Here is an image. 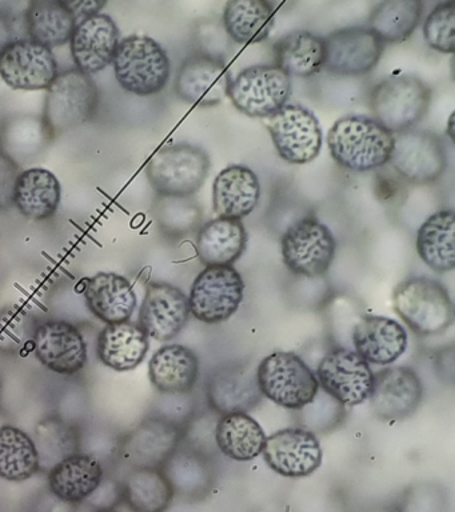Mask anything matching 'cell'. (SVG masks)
Instances as JSON below:
<instances>
[{"label":"cell","mask_w":455,"mask_h":512,"mask_svg":"<svg viewBox=\"0 0 455 512\" xmlns=\"http://www.w3.org/2000/svg\"><path fill=\"white\" fill-rule=\"evenodd\" d=\"M267 466L285 478H305L322 464L321 443L306 428H285L267 436L263 447Z\"/></svg>","instance_id":"2e32d148"},{"label":"cell","mask_w":455,"mask_h":512,"mask_svg":"<svg viewBox=\"0 0 455 512\" xmlns=\"http://www.w3.org/2000/svg\"><path fill=\"white\" fill-rule=\"evenodd\" d=\"M209 154L193 144L179 143L155 152L146 166L147 179L159 196L189 198L209 175Z\"/></svg>","instance_id":"8992f818"},{"label":"cell","mask_w":455,"mask_h":512,"mask_svg":"<svg viewBox=\"0 0 455 512\" xmlns=\"http://www.w3.org/2000/svg\"><path fill=\"white\" fill-rule=\"evenodd\" d=\"M21 174L18 164L5 151L0 150V210L14 204L15 184Z\"/></svg>","instance_id":"b9f144b4"},{"label":"cell","mask_w":455,"mask_h":512,"mask_svg":"<svg viewBox=\"0 0 455 512\" xmlns=\"http://www.w3.org/2000/svg\"><path fill=\"white\" fill-rule=\"evenodd\" d=\"M370 406L381 420H402L413 415L423 399V384L409 367H390L374 374Z\"/></svg>","instance_id":"ffe728a7"},{"label":"cell","mask_w":455,"mask_h":512,"mask_svg":"<svg viewBox=\"0 0 455 512\" xmlns=\"http://www.w3.org/2000/svg\"><path fill=\"white\" fill-rule=\"evenodd\" d=\"M325 39V67L338 76H363L373 71L385 50V43L369 27H346Z\"/></svg>","instance_id":"9a60e30c"},{"label":"cell","mask_w":455,"mask_h":512,"mask_svg":"<svg viewBox=\"0 0 455 512\" xmlns=\"http://www.w3.org/2000/svg\"><path fill=\"white\" fill-rule=\"evenodd\" d=\"M319 386L343 406L354 407L366 402L373 391L374 372L357 352L337 348L319 363Z\"/></svg>","instance_id":"4fadbf2b"},{"label":"cell","mask_w":455,"mask_h":512,"mask_svg":"<svg viewBox=\"0 0 455 512\" xmlns=\"http://www.w3.org/2000/svg\"><path fill=\"white\" fill-rule=\"evenodd\" d=\"M446 144L429 130H407L394 135L390 162L393 170L411 184H431L441 179L447 168Z\"/></svg>","instance_id":"8fae6325"},{"label":"cell","mask_w":455,"mask_h":512,"mask_svg":"<svg viewBox=\"0 0 455 512\" xmlns=\"http://www.w3.org/2000/svg\"><path fill=\"white\" fill-rule=\"evenodd\" d=\"M257 376H251L250 372L241 370L226 372L219 376L211 388V402L219 411L245 412L254 407L259 400Z\"/></svg>","instance_id":"f35d334b"},{"label":"cell","mask_w":455,"mask_h":512,"mask_svg":"<svg viewBox=\"0 0 455 512\" xmlns=\"http://www.w3.org/2000/svg\"><path fill=\"white\" fill-rule=\"evenodd\" d=\"M91 512H115V511H102V510H93Z\"/></svg>","instance_id":"bcb514c9"},{"label":"cell","mask_w":455,"mask_h":512,"mask_svg":"<svg viewBox=\"0 0 455 512\" xmlns=\"http://www.w3.org/2000/svg\"><path fill=\"white\" fill-rule=\"evenodd\" d=\"M247 240L249 238L242 220H210L198 231V258L206 267L233 266L245 254Z\"/></svg>","instance_id":"f1b7e54d"},{"label":"cell","mask_w":455,"mask_h":512,"mask_svg":"<svg viewBox=\"0 0 455 512\" xmlns=\"http://www.w3.org/2000/svg\"><path fill=\"white\" fill-rule=\"evenodd\" d=\"M103 467L95 456L74 454L51 468L50 492L67 504L77 506L86 502L103 482Z\"/></svg>","instance_id":"d4e9b609"},{"label":"cell","mask_w":455,"mask_h":512,"mask_svg":"<svg viewBox=\"0 0 455 512\" xmlns=\"http://www.w3.org/2000/svg\"><path fill=\"white\" fill-rule=\"evenodd\" d=\"M293 82L275 64L245 68L231 79L227 98L249 118H270L289 102Z\"/></svg>","instance_id":"ba28073f"},{"label":"cell","mask_w":455,"mask_h":512,"mask_svg":"<svg viewBox=\"0 0 455 512\" xmlns=\"http://www.w3.org/2000/svg\"><path fill=\"white\" fill-rule=\"evenodd\" d=\"M189 298L169 283H151L139 310V326L151 339L169 342L190 318Z\"/></svg>","instance_id":"d6986e66"},{"label":"cell","mask_w":455,"mask_h":512,"mask_svg":"<svg viewBox=\"0 0 455 512\" xmlns=\"http://www.w3.org/2000/svg\"><path fill=\"white\" fill-rule=\"evenodd\" d=\"M99 108V90L93 78L78 68L58 74L47 88L43 128L58 138L90 122Z\"/></svg>","instance_id":"7a4b0ae2"},{"label":"cell","mask_w":455,"mask_h":512,"mask_svg":"<svg viewBox=\"0 0 455 512\" xmlns=\"http://www.w3.org/2000/svg\"><path fill=\"white\" fill-rule=\"evenodd\" d=\"M157 219L159 226L166 234L185 236L201 223L202 210L193 196L189 198L159 196Z\"/></svg>","instance_id":"ab89813d"},{"label":"cell","mask_w":455,"mask_h":512,"mask_svg":"<svg viewBox=\"0 0 455 512\" xmlns=\"http://www.w3.org/2000/svg\"><path fill=\"white\" fill-rule=\"evenodd\" d=\"M151 383L162 394H189L199 378V359L181 344L159 348L149 364Z\"/></svg>","instance_id":"4316f807"},{"label":"cell","mask_w":455,"mask_h":512,"mask_svg":"<svg viewBox=\"0 0 455 512\" xmlns=\"http://www.w3.org/2000/svg\"><path fill=\"white\" fill-rule=\"evenodd\" d=\"M41 468L37 443L21 428L0 427V478L7 482H25Z\"/></svg>","instance_id":"8d00e7d4"},{"label":"cell","mask_w":455,"mask_h":512,"mask_svg":"<svg viewBox=\"0 0 455 512\" xmlns=\"http://www.w3.org/2000/svg\"><path fill=\"white\" fill-rule=\"evenodd\" d=\"M453 120H454V112H453V114L450 115L449 124H447V135H449V138H450L451 142H454Z\"/></svg>","instance_id":"f6af8a7d"},{"label":"cell","mask_w":455,"mask_h":512,"mask_svg":"<svg viewBox=\"0 0 455 512\" xmlns=\"http://www.w3.org/2000/svg\"><path fill=\"white\" fill-rule=\"evenodd\" d=\"M14 26L10 16L0 12V54L11 42L15 40Z\"/></svg>","instance_id":"ee69618b"},{"label":"cell","mask_w":455,"mask_h":512,"mask_svg":"<svg viewBox=\"0 0 455 512\" xmlns=\"http://www.w3.org/2000/svg\"><path fill=\"white\" fill-rule=\"evenodd\" d=\"M66 4L73 11L77 23L98 15L99 11L106 6V2H99V0H73V2H66Z\"/></svg>","instance_id":"7bdbcfd3"},{"label":"cell","mask_w":455,"mask_h":512,"mask_svg":"<svg viewBox=\"0 0 455 512\" xmlns=\"http://www.w3.org/2000/svg\"><path fill=\"white\" fill-rule=\"evenodd\" d=\"M222 22L233 42L257 44L273 31L275 10L267 0H230L223 10Z\"/></svg>","instance_id":"1f68e13d"},{"label":"cell","mask_w":455,"mask_h":512,"mask_svg":"<svg viewBox=\"0 0 455 512\" xmlns=\"http://www.w3.org/2000/svg\"><path fill=\"white\" fill-rule=\"evenodd\" d=\"M266 127L285 162L307 164L318 158L323 142L322 128L309 108L286 104L267 118Z\"/></svg>","instance_id":"7c38bea8"},{"label":"cell","mask_w":455,"mask_h":512,"mask_svg":"<svg viewBox=\"0 0 455 512\" xmlns=\"http://www.w3.org/2000/svg\"><path fill=\"white\" fill-rule=\"evenodd\" d=\"M259 391L287 410H302L317 398L319 383L309 366L294 352L275 351L259 363Z\"/></svg>","instance_id":"52a82bcc"},{"label":"cell","mask_w":455,"mask_h":512,"mask_svg":"<svg viewBox=\"0 0 455 512\" xmlns=\"http://www.w3.org/2000/svg\"><path fill=\"white\" fill-rule=\"evenodd\" d=\"M58 76L50 48L31 39H15L0 54V78L13 90H47Z\"/></svg>","instance_id":"5bb4252c"},{"label":"cell","mask_w":455,"mask_h":512,"mask_svg":"<svg viewBox=\"0 0 455 512\" xmlns=\"http://www.w3.org/2000/svg\"><path fill=\"white\" fill-rule=\"evenodd\" d=\"M178 430L166 420L151 418L131 431L123 443V459L131 468H161L178 444Z\"/></svg>","instance_id":"484cf974"},{"label":"cell","mask_w":455,"mask_h":512,"mask_svg":"<svg viewBox=\"0 0 455 512\" xmlns=\"http://www.w3.org/2000/svg\"><path fill=\"white\" fill-rule=\"evenodd\" d=\"M243 296L245 282L233 266L206 267L191 286L190 312L203 323H223L238 311Z\"/></svg>","instance_id":"9c48e42d"},{"label":"cell","mask_w":455,"mask_h":512,"mask_svg":"<svg viewBox=\"0 0 455 512\" xmlns=\"http://www.w3.org/2000/svg\"><path fill=\"white\" fill-rule=\"evenodd\" d=\"M275 66L295 78H310L325 66V39L309 31H293L274 44Z\"/></svg>","instance_id":"d6a6232c"},{"label":"cell","mask_w":455,"mask_h":512,"mask_svg":"<svg viewBox=\"0 0 455 512\" xmlns=\"http://www.w3.org/2000/svg\"><path fill=\"white\" fill-rule=\"evenodd\" d=\"M70 46L78 70L87 75L98 74L113 63L119 46V28L109 15L91 16L77 24Z\"/></svg>","instance_id":"44dd1931"},{"label":"cell","mask_w":455,"mask_h":512,"mask_svg":"<svg viewBox=\"0 0 455 512\" xmlns=\"http://www.w3.org/2000/svg\"><path fill=\"white\" fill-rule=\"evenodd\" d=\"M355 352L367 363L389 366L405 354L407 332L385 316H363L353 330Z\"/></svg>","instance_id":"7402d4cb"},{"label":"cell","mask_w":455,"mask_h":512,"mask_svg":"<svg viewBox=\"0 0 455 512\" xmlns=\"http://www.w3.org/2000/svg\"><path fill=\"white\" fill-rule=\"evenodd\" d=\"M423 38L431 50L441 54L455 51V3H439L423 23Z\"/></svg>","instance_id":"60d3db41"},{"label":"cell","mask_w":455,"mask_h":512,"mask_svg":"<svg viewBox=\"0 0 455 512\" xmlns=\"http://www.w3.org/2000/svg\"><path fill=\"white\" fill-rule=\"evenodd\" d=\"M113 64L119 86L137 96L159 94L170 79L169 55L149 36L133 35L121 40Z\"/></svg>","instance_id":"5b68a950"},{"label":"cell","mask_w":455,"mask_h":512,"mask_svg":"<svg viewBox=\"0 0 455 512\" xmlns=\"http://www.w3.org/2000/svg\"><path fill=\"white\" fill-rule=\"evenodd\" d=\"M261 199V183L249 167L234 164L222 170L213 184V207L219 218L242 220L253 214Z\"/></svg>","instance_id":"603a6c76"},{"label":"cell","mask_w":455,"mask_h":512,"mask_svg":"<svg viewBox=\"0 0 455 512\" xmlns=\"http://www.w3.org/2000/svg\"><path fill=\"white\" fill-rule=\"evenodd\" d=\"M422 12L421 0H386L370 12L369 28L383 43H402L414 34Z\"/></svg>","instance_id":"74e56055"},{"label":"cell","mask_w":455,"mask_h":512,"mask_svg":"<svg viewBox=\"0 0 455 512\" xmlns=\"http://www.w3.org/2000/svg\"><path fill=\"white\" fill-rule=\"evenodd\" d=\"M266 434L261 424L246 412H230L217 424L215 439L219 450L237 462H250L262 454Z\"/></svg>","instance_id":"d590c367"},{"label":"cell","mask_w":455,"mask_h":512,"mask_svg":"<svg viewBox=\"0 0 455 512\" xmlns=\"http://www.w3.org/2000/svg\"><path fill=\"white\" fill-rule=\"evenodd\" d=\"M393 306L399 318L419 336L443 334L453 324L449 291L426 276H413L399 283L394 288Z\"/></svg>","instance_id":"3957f363"},{"label":"cell","mask_w":455,"mask_h":512,"mask_svg":"<svg viewBox=\"0 0 455 512\" xmlns=\"http://www.w3.org/2000/svg\"><path fill=\"white\" fill-rule=\"evenodd\" d=\"M431 88L414 75L391 76L379 82L370 94V111L391 134L413 130L429 111Z\"/></svg>","instance_id":"277c9868"},{"label":"cell","mask_w":455,"mask_h":512,"mask_svg":"<svg viewBox=\"0 0 455 512\" xmlns=\"http://www.w3.org/2000/svg\"><path fill=\"white\" fill-rule=\"evenodd\" d=\"M0 396H2V383H0Z\"/></svg>","instance_id":"7dc6e473"},{"label":"cell","mask_w":455,"mask_h":512,"mask_svg":"<svg viewBox=\"0 0 455 512\" xmlns=\"http://www.w3.org/2000/svg\"><path fill=\"white\" fill-rule=\"evenodd\" d=\"M61 195V183L53 172L46 168H29L18 176L14 204L26 218L45 220L57 212Z\"/></svg>","instance_id":"f546056e"},{"label":"cell","mask_w":455,"mask_h":512,"mask_svg":"<svg viewBox=\"0 0 455 512\" xmlns=\"http://www.w3.org/2000/svg\"><path fill=\"white\" fill-rule=\"evenodd\" d=\"M337 242L333 232L315 218H305L282 236L283 263L294 275L315 279L329 271Z\"/></svg>","instance_id":"30bf717a"},{"label":"cell","mask_w":455,"mask_h":512,"mask_svg":"<svg viewBox=\"0 0 455 512\" xmlns=\"http://www.w3.org/2000/svg\"><path fill=\"white\" fill-rule=\"evenodd\" d=\"M231 74L221 56L195 52L185 59L175 78V92L186 103L214 107L223 102Z\"/></svg>","instance_id":"ac0fdd59"},{"label":"cell","mask_w":455,"mask_h":512,"mask_svg":"<svg viewBox=\"0 0 455 512\" xmlns=\"http://www.w3.org/2000/svg\"><path fill=\"white\" fill-rule=\"evenodd\" d=\"M87 307L106 324L129 322L137 310V294L125 276L115 272H98L86 282Z\"/></svg>","instance_id":"cb8c5ba5"},{"label":"cell","mask_w":455,"mask_h":512,"mask_svg":"<svg viewBox=\"0 0 455 512\" xmlns=\"http://www.w3.org/2000/svg\"><path fill=\"white\" fill-rule=\"evenodd\" d=\"M121 487L122 500L133 512H165L175 494L174 484L162 468H131Z\"/></svg>","instance_id":"4dcf8cb0"},{"label":"cell","mask_w":455,"mask_h":512,"mask_svg":"<svg viewBox=\"0 0 455 512\" xmlns=\"http://www.w3.org/2000/svg\"><path fill=\"white\" fill-rule=\"evenodd\" d=\"M77 24L66 0H33L26 10L30 39L50 50L69 43Z\"/></svg>","instance_id":"836d02e7"},{"label":"cell","mask_w":455,"mask_h":512,"mask_svg":"<svg viewBox=\"0 0 455 512\" xmlns=\"http://www.w3.org/2000/svg\"><path fill=\"white\" fill-rule=\"evenodd\" d=\"M417 252L422 262L438 274L455 267V218L453 210L435 212L419 227Z\"/></svg>","instance_id":"e575fe53"},{"label":"cell","mask_w":455,"mask_h":512,"mask_svg":"<svg viewBox=\"0 0 455 512\" xmlns=\"http://www.w3.org/2000/svg\"><path fill=\"white\" fill-rule=\"evenodd\" d=\"M33 347L39 362L59 375L78 374L89 360L81 331L62 319L39 324L33 334Z\"/></svg>","instance_id":"e0dca14e"},{"label":"cell","mask_w":455,"mask_h":512,"mask_svg":"<svg viewBox=\"0 0 455 512\" xmlns=\"http://www.w3.org/2000/svg\"><path fill=\"white\" fill-rule=\"evenodd\" d=\"M327 146L339 166L369 172L390 162L394 135L369 116L350 115L338 119L330 128Z\"/></svg>","instance_id":"6da1fadb"},{"label":"cell","mask_w":455,"mask_h":512,"mask_svg":"<svg viewBox=\"0 0 455 512\" xmlns=\"http://www.w3.org/2000/svg\"><path fill=\"white\" fill-rule=\"evenodd\" d=\"M149 336L138 323L106 324L98 336L97 355L106 367L118 372L134 370L149 352Z\"/></svg>","instance_id":"83f0119b"}]
</instances>
